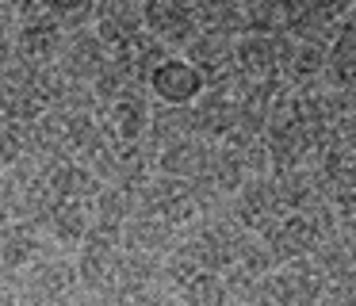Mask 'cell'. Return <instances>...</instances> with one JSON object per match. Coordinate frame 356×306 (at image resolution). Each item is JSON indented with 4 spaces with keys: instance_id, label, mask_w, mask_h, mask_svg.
I'll return each instance as SVG.
<instances>
[{
    "instance_id": "1",
    "label": "cell",
    "mask_w": 356,
    "mask_h": 306,
    "mask_svg": "<svg viewBox=\"0 0 356 306\" xmlns=\"http://www.w3.org/2000/svg\"><path fill=\"white\" fill-rule=\"evenodd\" d=\"M24 306H65L77 291V260L73 257H39L31 268L8 275Z\"/></svg>"
},
{
    "instance_id": "2",
    "label": "cell",
    "mask_w": 356,
    "mask_h": 306,
    "mask_svg": "<svg viewBox=\"0 0 356 306\" xmlns=\"http://www.w3.org/2000/svg\"><path fill=\"white\" fill-rule=\"evenodd\" d=\"M203 92H207V81L184 54H169L146 81V96L161 107H192Z\"/></svg>"
},
{
    "instance_id": "3",
    "label": "cell",
    "mask_w": 356,
    "mask_h": 306,
    "mask_svg": "<svg viewBox=\"0 0 356 306\" xmlns=\"http://www.w3.org/2000/svg\"><path fill=\"white\" fill-rule=\"evenodd\" d=\"M142 27H146L165 50L188 46L203 31L192 0H146V4H142Z\"/></svg>"
},
{
    "instance_id": "4",
    "label": "cell",
    "mask_w": 356,
    "mask_h": 306,
    "mask_svg": "<svg viewBox=\"0 0 356 306\" xmlns=\"http://www.w3.org/2000/svg\"><path fill=\"white\" fill-rule=\"evenodd\" d=\"M92 172L100 176V184L142 188L146 180H154V153L146 142H111L92 161Z\"/></svg>"
},
{
    "instance_id": "5",
    "label": "cell",
    "mask_w": 356,
    "mask_h": 306,
    "mask_svg": "<svg viewBox=\"0 0 356 306\" xmlns=\"http://www.w3.org/2000/svg\"><path fill=\"white\" fill-rule=\"evenodd\" d=\"M108 46L96 38L92 27H81V31H70L62 42V54H58L54 65L62 69L70 81H81V84H92L96 76L104 73V65H108Z\"/></svg>"
},
{
    "instance_id": "6",
    "label": "cell",
    "mask_w": 356,
    "mask_h": 306,
    "mask_svg": "<svg viewBox=\"0 0 356 306\" xmlns=\"http://www.w3.org/2000/svg\"><path fill=\"white\" fill-rule=\"evenodd\" d=\"M42 184L50 188L54 199H85V203H92L96 191L104 188L100 176L92 172V165H85L77 157H47Z\"/></svg>"
},
{
    "instance_id": "7",
    "label": "cell",
    "mask_w": 356,
    "mask_h": 306,
    "mask_svg": "<svg viewBox=\"0 0 356 306\" xmlns=\"http://www.w3.org/2000/svg\"><path fill=\"white\" fill-rule=\"evenodd\" d=\"M149 115H154V107H149L146 92H127V96L111 99L108 107H100L104 130L111 142H146Z\"/></svg>"
},
{
    "instance_id": "8",
    "label": "cell",
    "mask_w": 356,
    "mask_h": 306,
    "mask_svg": "<svg viewBox=\"0 0 356 306\" xmlns=\"http://www.w3.org/2000/svg\"><path fill=\"white\" fill-rule=\"evenodd\" d=\"M169 54H172V50H165V46L157 42L149 31H138V35H131L123 46H115V50H111V65H115L119 73H123L127 81L134 84V88L146 92L149 73H154V69L161 65Z\"/></svg>"
},
{
    "instance_id": "9",
    "label": "cell",
    "mask_w": 356,
    "mask_h": 306,
    "mask_svg": "<svg viewBox=\"0 0 356 306\" xmlns=\"http://www.w3.org/2000/svg\"><path fill=\"white\" fill-rule=\"evenodd\" d=\"M177 237H180V230L172 226V222H165L161 214L138 211L134 218H127V226H123V249L161 260L165 252L177 249Z\"/></svg>"
},
{
    "instance_id": "10",
    "label": "cell",
    "mask_w": 356,
    "mask_h": 306,
    "mask_svg": "<svg viewBox=\"0 0 356 306\" xmlns=\"http://www.w3.org/2000/svg\"><path fill=\"white\" fill-rule=\"evenodd\" d=\"M42 226L54 237L58 249H81V241L88 237V226H92V203H85V199H58Z\"/></svg>"
},
{
    "instance_id": "11",
    "label": "cell",
    "mask_w": 356,
    "mask_h": 306,
    "mask_svg": "<svg viewBox=\"0 0 356 306\" xmlns=\"http://www.w3.org/2000/svg\"><path fill=\"white\" fill-rule=\"evenodd\" d=\"M39 226H27V222H8L0 230V272L16 275L24 268H31L39 260Z\"/></svg>"
},
{
    "instance_id": "12",
    "label": "cell",
    "mask_w": 356,
    "mask_h": 306,
    "mask_svg": "<svg viewBox=\"0 0 356 306\" xmlns=\"http://www.w3.org/2000/svg\"><path fill=\"white\" fill-rule=\"evenodd\" d=\"M207 153H211L207 142H200V138H184V142L165 145V150L157 153V168H161V176L195 180V176L203 172V165H207Z\"/></svg>"
},
{
    "instance_id": "13",
    "label": "cell",
    "mask_w": 356,
    "mask_h": 306,
    "mask_svg": "<svg viewBox=\"0 0 356 306\" xmlns=\"http://www.w3.org/2000/svg\"><path fill=\"white\" fill-rule=\"evenodd\" d=\"M0 306H24V303H19L16 283H12L8 275H0Z\"/></svg>"
},
{
    "instance_id": "14",
    "label": "cell",
    "mask_w": 356,
    "mask_h": 306,
    "mask_svg": "<svg viewBox=\"0 0 356 306\" xmlns=\"http://www.w3.org/2000/svg\"><path fill=\"white\" fill-rule=\"evenodd\" d=\"M4 122H12V119H8V96L0 92V127H4Z\"/></svg>"
},
{
    "instance_id": "15",
    "label": "cell",
    "mask_w": 356,
    "mask_h": 306,
    "mask_svg": "<svg viewBox=\"0 0 356 306\" xmlns=\"http://www.w3.org/2000/svg\"><path fill=\"white\" fill-rule=\"evenodd\" d=\"M230 306H234V303H230Z\"/></svg>"
}]
</instances>
